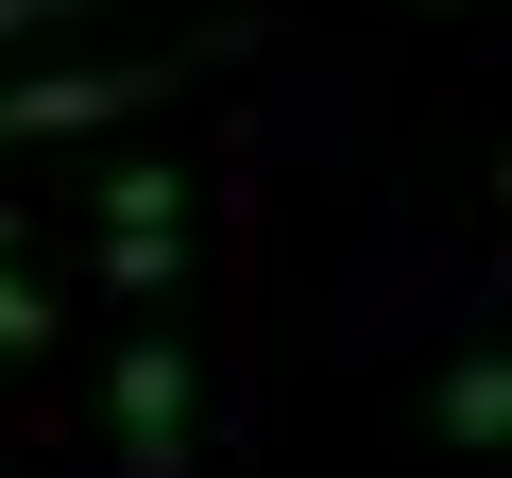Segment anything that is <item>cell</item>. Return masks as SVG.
I'll use <instances>...</instances> for the list:
<instances>
[{"mask_svg": "<svg viewBox=\"0 0 512 478\" xmlns=\"http://www.w3.org/2000/svg\"><path fill=\"white\" fill-rule=\"evenodd\" d=\"M222 52V35H205ZM205 52H120V69H52V86H0V154H18V137H103V120H137L154 86H188Z\"/></svg>", "mask_w": 512, "mask_h": 478, "instance_id": "6da1fadb", "label": "cell"}, {"mask_svg": "<svg viewBox=\"0 0 512 478\" xmlns=\"http://www.w3.org/2000/svg\"><path fill=\"white\" fill-rule=\"evenodd\" d=\"M103 410H120V478H188V342L171 325L120 342V393Z\"/></svg>", "mask_w": 512, "mask_h": 478, "instance_id": "7a4b0ae2", "label": "cell"}, {"mask_svg": "<svg viewBox=\"0 0 512 478\" xmlns=\"http://www.w3.org/2000/svg\"><path fill=\"white\" fill-rule=\"evenodd\" d=\"M444 444H512V359H444Z\"/></svg>", "mask_w": 512, "mask_h": 478, "instance_id": "3957f363", "label": "cell"}, {"mask_svg": "<svg viewBox=\"0 0 512 478\" xmlns=\"http://www.w3.org/2000/svg\"><path fill=\"white\" fill-rule=\"evenodd\" d=\"M171 205H188V171H154V154H137V171H103V222H120V239H137V222H171Z\"/></svg>", "mask_w": 512, "mask_h": 478, "instance_id": "277c9868", "label": "cell"}, {"mask_svg": "<svg viewBox=\"0 0 512 478\" xmlns=\"http://www.w3.org/2000/svg\"><path fill=\"white\" fill-rule=\"evenodd\" d=\"M35 342H52V291H35L18 257H0V359H35Z\"/></svg>", "mask_w": 512, "mask_h": 478, "instance_id": "5b68a950", "label": "cell"}, {"mask_svg": "<svg viewBox=\"0 0 512 478\" xmlns=\"http://www.w3.org/2000/svg\"><path fill=\"white\" fill-rule=\"evenodd\" d=\"M52 18H86V0H0V35H52Z\"/></svg>", "mask_w": 512, "mask_h": 478, "instance_id": "8992f818", "label": "cell"}, {"mask_svg": "<svg viewBox=\"0 0 512 478\" xmlns=\"http://www.w3.org/2000/svg\"><path fill=\"white\" fill-rule=\"evenodd\" d=\"M0 257H18V205H0Z\"/></svg>", "mask_w": 512, "mask_h": 478, "instance_id": "52a82bcc", "label": "cell"}, {"mask_svg": "<svg viewBox=\"0 0 512 478\" xmlns=\"http://www.w3.org/2000/svg\"><path fill=\"white\" fill-rule=\"evenodd\" d=\"M427 18H461V0H427Z\"/></svg>", "mask_w": 512, "mask_h": 478, "instance_id": "ba28073f", "label": "cell"}]
</instances>
